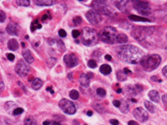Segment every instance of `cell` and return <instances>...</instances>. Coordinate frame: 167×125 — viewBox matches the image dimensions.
I'll return each mask as SVG.
<instances>
[{
    "label": "cell",
    "mask_w": 167,
    "mask_h": 125,
    "mask_svg": "<svg viewBox=\"0 0 167 125\" xmlns=\"http://www.w3.org/2000/svg\"><path fill=\"white\" fill-rule=\"evenodd\" d=\"M118 57L123 61L131 64L141 63L142 59L144 58V52L142 49L134 45H122L117 48Z\"/></svg>",
    "instance_id": "1"
},
{
    "label": "cell",
    "mask_w": 167,
    "mask_h": 125,
    "mask_svg": "<svg viewBox=\"0 0 167 125\" xmlns=\"http://www.w3.org/2000/svg\"><path fill=\"white\" fill-rule=\"evenodd\" d=\"M99 36L97 32L90 27H84L82 30V36H81V42L86 46L95 45L98 42Z\"/></svg>",
    "instance_id": "2"
},
{
    "label": "cell",
    "mask_w": 167,
    "mask_h": 125,
    "mask_svg": "<svg viewBox=\"0 0 167 125\" xmlns=\"http://www.w3.org/2000/svg\"><path fill=\"white\" fill-rule=\"evenodd\" d=\"M117 35H118V33H117L116 29L112 26H105L98 33L100 40H102L105 43H110V44L116 42Z\"/></svg>",
    "instance_id": "3"
},
{
    "label": "cell",
    "mask_w": 167,
    "mask_h": 125,
    "mask_svg": "<svg viewBox=\"0 0 167 125\" xmlns=\"http://www.w3.org/2000/svg\"><path fill=\"white\" fill-rule=\"evenodd\" d=\"M161 62V57L158 54H152L144 57L141 61V64L146 71H152L156 69Z\"/></svg>",
    "instance_id": "4"
},
{
    "label": "cell",
    "mask_w": 167,
    "mask_h": 125,
    "mask_svg": "<svg viewBox=\"0 0 167 125\" xmlns=\"http://www.w3.org/2000/svg\"><path fill=\"white\" fill-rule=\"evenodd\" d=\"M92 7L94 8V10L97 11L99 14L103 13V14H106V15H113L112 9L107 5L106 1H93Z\"/></svg>",
    "instance_id": "5"
},
{
    "label": "cell",
    "mask_w": 167,
    "mask_h": 125,
    "mask_svg": "<svg viewBox=\"0 0 167 125\" xmlns=\"http://www.w3.org/2000/svg\"><path fill=\"white\" fill-rule=\"evenodd\" d=\"M59 107L64 113L69 115L75 114L76 112V106L72 101H70L68 99H61L59 101Z\"/></svg>",
    "instance_id": "6"
},
{
    "label": "cell",
    "mask_w": 167,
    "mask_h": 125,
    "mask_svg": "<svg viewBox=\"0 0 167 125\" xmlns=\"http://www.w3.org/2000/svg\"><path fill=\"white\" fill-rule=\"evenodd\" d=\"M15 71L19 76L26 77L30 72V66L28 65V63L25 60H19L15 66Z\"/></svg>",
    "instance_id": "7"
},
{
    "label": "cell",
    "mask_w": 167,
    "mask_h": 125,
    "mask_svg": "<svg viewBox=\"0 0 167 125\" xmlns=\"http://www.w3.org/2000/svg\"><path fill=\"white\" fill-rule=\"evenodd\" d=\"M133 116H134L139 122H145L148 120L149 116L147 111L142 107H137L133 110Z\"/></svg>",
    "instance_id": "8"
},
{
    "label": "cell",
    "mask_w": 167,
    "mask_h": 125,
    "mask_svg": "<svg viewBox=\"0 0 167 125\" xmlns=\"http://www.w3.org/2000/svg\"><path fill=\"white\" fill-rule=\"evenodd\" d=\"M85 16H86L87 20L91 23V24H94V25H96V24H99L102 20V17L101 15L95 10H89L86 12L85 14Z\"/></svg>",
    "instance_id": "9"
},
{
    "label": "cell",
    "mask_w": 167,
    "mask_h": 125,
    "mask_svg": "<svg viewBox=\"0 0 167 125\" xmlns=\"http://www.w3.org/2000/svg\"><path fill=\"white\" fill-rule=\"evenodd\" d=\"M133 6L138 10L139 12L143 13V14H149L150 12V7H149V3L145 2V1H132Z\"/></svg>",
    "instance_id": "10"
},
{
    "label": "cell",
    "mask_w": 167,
    "mask_h": 125,
    "mask_svg": "<svg viewBox=\"0 0 167 125\" xmlns=\"http://www.w3.org/2000/svg\"><path fill=\"white\" fill-rule=\"evenodd\" d=\"M64 62L67 67H69V68H71V67H74L78 64V58L77 56H76L75 54H72V53H69V54H66L64 56Z\"/></svg>",
    "instance_id": "11"
},
{
    "label": "cell",
    "mask_w": 167,
    "mask_h": 125,
    "mask_svg": "<svg viewBox=\"0 0 167 125\" xmlns=\"http://www.w3.org/2000/svg\"><path fill=\"white\" fill-rule=\"evenodd\" d=\"M6 31L10 35H17L18 33V25L14 22H10L6 27Z\"/></svg>",
    "instance_id": "12"
},
{
    "label": "cell",
    "mask_w": 167,
    "mask_h": 125,
    "mask_svg": "<svg viewBox=\"0 0 167 125\" xmlns=\"http://www.w3.org/2000/svg\"><path fill=\"white\" fill-rule=\"evenodd\" d=\"M129 1H115V6L120 11L126 13L128 11V5H129Z\"/></svg>",
    "instance_id": "13"
},
{
    "label": "cell",
    "mask_w": 167,
    "mask_h": 125,
    "mask_svg": "<svg viewBox=\"0 0 167 125\" xmlns=\"http://www.w3.org/2000/svg\"><path fill=\"white\" fill-rule=\"evenodd\" d=\"M22 55H23V58H24V60L27 62V63H32V62L34 61V57H33L30 50H24L22 52Z\"/></svg>",
    "instance_id": "14"
},
{
    "label": "cell",
    "mask_w": 167,
    "mask_h": 125,
    "mask_svg": "<svg viewBox=\"0 0 167 125\" xmlns=\"http://www.w3.org/2000/svg\"><path fill=\"white\" fill-rule=\"evenodd\" d=\"M79 81H80V84H81L82 87H88V86H89L90 79L87 76V74H81L80 78H79Z\"/></svg>",
    "instance_id": "15"
},
{
    "label": "cell",
    "mask_w": 167,
    "mask_h": 125,
    "mask_svg": "<svg viewBox=\"0 0 167 125\" xmlns=\"http://www.w3.org/2000/svg\"><path fill=\"white\" fill-rule=\"evenodd\" d=\"M8 48L10 50H12V51H15V50H17L18 49V47H19V45H18V42H17V40L16 39H14V38H12V39H10L8 41Z\"/></svg>",
    "instance_id": "16"
},
{
    "label": "cell",
    "mask_w": 167,
    "mask_h": 125,
    "mask_svg": "<svg viewBox=\"0 0 167 125\" xmlns=\"http://www.w3.org/2000/svg\"><path fill=\"white\" fill-rule=\"evenodd\" d=\"M149 98L151 100H153L154 102H159L160 101V97H159V93L157 92L156 90H151L150 92H149Z\"/></svg>",
    "instance_id": "17"
},
{
    "label": "cell",
    "mask_w": 167,
    "mask_h": 125,
    "mask_svg": "<svg viewBox=\"0 0 167 125\" xmlns=\"http://www.w3.org/2000/svg\"><path fill=\"white\" fill-rule=\"evenodd\" d=\"M35 3L37 5H40V6H50V5H53L56 2L55 1H52V0H36Z\"/></svg>",
    "instance_id": "18"
},
{
    "label": "cell",
    "mask_w": 167,
    "mask_h": 125,
    "mask_svg": "<svg viewBox=\"0 0 167 125\" xmlns=\"http://www.w3.org/2000/svg\"><path fill=\"white\" fill-rule=\"evenodd\" d=\"M42 80L39 78H34V80L32 81V88L34 90H38L42 87Z\"/></svg>",
    "instance_id": "19"
},
{
    "label": "cell",
    "mask_w": 167,
    "mask_h": 125,
    "mask_svg": "<svg viewBox=\"0 0 167 125\" xmlns=\"http://www.w3.org/2000/svg\"><path fill=\"white\" fill-rule=\"evenodd\" d=\"M144 105H145V107H146V110H148L149 112L151 113H154L156 111V107H155V105L148 101V100H146V101H144Z\"/></svg>",
    "instance_id": "20"
},
{
    "label": "cell",
    "mask_w": 167,
    "mask_h": 125,
    "mask_svg": "<svg viewBox=\"0 0 167 125\" xmlns=\"http://www.w3.org/2000/svg\"><path fill=\"white\" fill-rule=\"evenodd\" d=\"M100 72L104 75L110 74L111 73V67L107 64H103V65H101V67H100Z\"/></svg>",
    "instance_id": "21"
},
{
    "label": "cell",
    "mask_w": 167,
    "mask_h": 125,
    "mask_svg": "<svg viewBox=\"0 0 167 125\" xmlns=\"http://www.w3.org/2000/svg\"><path fill=\"white\" fill-rule=\"evenodd\" d=\"M127 41H128V37L124 34V33H119V34L117 35L116 42L121 43V44H124V43H126Z\"/></svg>",
    "instance_id": "22"
},
{
    "label": "cell",
    "mask_w": 167,
    "mask_h": 125,
    "mask_svg": "<svg viewBox=\"0 0 167 125\" xmlns=\"http://www.w3.org/2000/svg\"><path fill=\"white\" fill-rule=\"evenodd\" d=\"M120 110L123 113H127L129 111V104L126 101V100H122L121 105H120Z\"/></svg>",
    "instance_id": "23"
},
{
    "label": "cell",
    "mask_w": 167,
    "mask_h": 125,
    "mask_svg": "<svg viewBox=\"0 0 167 125\" xmlns=\"http://www.w3.org/2000/svg\"><path fill=\"white\" fill-rule=\"evenodd\" d=\"M24 125H37V121L34 117L28 116L24 119Z\"/></svg>",
    "instance_id": "24"
},
{
    "label": "cell",
    "mask_w": 167,
    "mask_h": 125,
    "mask_svg": "<svg viewBox=\"0 0 167 125\" xmlns=\"http://www.w3.org/2000/svg\"><path fill=\"white\" fill-rule=\"evenodd\" d=\"M129 19H130V20H132V21H142V22L149 21L147 18L140 17V16H137V15H129Z\"/></svg>",
    "instance_id": "25"
},
{
    "label": "cell",
    "mask_w": 167,
    "mask_h": 125,
    "mask_svg": "<svg viewBox=\"0 0 167 125\" xmlns=\"http://www.w3.org/2000/svg\"><path fill=\"white\" fill-rule=\"evenodd\" d=\"M126 92L129 96H134V95L137 94V90L134 89L133 86H127V87H126Z\"/></svg>",
    "instance_id": "26"
},
{
    "label": "cell",
    "mask_w": 167,
    "mask_h": 125,
    "mask_svg": "<svg viewBox=\"0 0 167 125\" xmlns=\"http://www.w3.org/2000/svg\"><path fill=\"white\" fill-rule=\"evenodd\" d=\"M117 79L119 81H124V80H126V74H125V72L122 71V70H119L117 72Z\"/></svg>",
    "instance_id": "27"
},
{
    "label": "cell",
    "mask_w": 167,
    "mask_h": 125,
    "mask_svg": "<svg viewBox=\"0 0 167 125\" xmlns=\"http://www.w3.org/2000/svg\"><path fill=\"white\" fill-rule=\"evenodd\" d=\"M69 96H70L71 99L76 100V99L79 98V92H78L77 90H71L70 93H69Z\"/></svg>",
    "instance_id": "28"
},
{
    "label": "cell",
    "mask_w": 167,
    "mask_h": 125,
    "mask_svg": "<svg viewBox=\"0 0 167 125\" xmlns=\"http://www.w3.org/2000/svg\"><path fill=\"white\" fill-rule=\"evenodd\" d=\"M16 4L19 6H28L30 4L29 0H17Z\"/></svg>",
    "instance_id": "29"
},
{
    "label": "cell",
    "mask_w": 167,
    "mask_h": 125,
    "mask_svg": "<svg viewBox=\"0 0 167 125\" xmlns=\"http://www.w3.org/2000/svg\"><path fill=\"white\" fill-rule=\"evenodd\" d=\"M12 107L16 108V105H15V103H14V102H7L5 104V110L7 112H10V110L12 109Z\"/></svg>",
    "instance_id": "30"
},
{
    "label": "cell",
    "mask_w": 167,
    "mask_h": 125,
    "mask_svg": "<svg viewBox=\"0 0 167 125\" xmlns=\"http://www.w3.org/2000/svg\"><path fill=\"white\" fill-rule=\"evenodd\" d=\"M96 92H97V95L100 96V97H105L106 96V90L103 88H98L96 90Z\"/></svg>",
    "instance_id": "31"
},
{
    "label": "cell",
    "mask_w": 167,
    "mask_h": 125,
    "mask_svg": "<svg viewBox=\"0 0 167 125\" xmlns=\"http://www.w3.org/2000/svg\"><path fill=\"white\" fill-rule=\"evenodd\" d=\"M56 44H57V48H58V50H60V51H64L65 50L64 43L62 42L61 40H56Z\"/></svg>",
    "instance_id": "32"
},
{
    "label": "cell",
    "mask_w": 167,
    "mask_h": 125,
    "mask_svg": "<svg viewBox=\"0 0 167 125\" xmlns=\"http://www.w3.org/2000/svg\"><path fill=\"white\" fill-rule=\"evenodd\" d=\"M38 28H41V25L38 23V20H34L31 26V31H35V29H38Z\"/></svg>",
    "instance_id": "33"
},
{
    "label": "cell",
    "mask_w": 167,
    "mask_h": 125,
    "mask_svg": "<svg viewBox=\"0 0 167 125\" xmlns=\"http://www.w3.org/2000/svg\"><path fill=\"white\" fill-rule=\"evenodd\" d=\"M88 66L90 67V68H95V67L97 66V62L95 61V60H93V59L89 60L88 61Z\"/></svg>",
    "instance_id": "34"
},
{
    "label": "cell",
    "mask_w": 167,
    "mask_h": 125,
    "mask_svg": "<svg viewBox=\"0 0 167 125\" xmlns=\"http://www.w3.org/2000/svg\"><path fill=\"white\" fill-rule=\"evenodd\" d=\"M5 19H6V14H5V12L4 11H0V22H4L5 21Z\"/></svg>",
    "instance_id": "35"
},
{
    "label": "cell",
    "mask_w": 167,
    "mask_h": 125,
    "mask_svg": "<svg viewBox=\"0 0 167 125\" xmlns=\"http://www.w3.org/2000/svg\"><path fill=\"white\" fill-rule=\"evenodd\" d=\"M73 22H74V24L75 25H79V24L82 22V18L81 17H79V16H77V17H75L74 19H73Z\"/></svg>",
    "instance_id": "36"
},
{
    "label": "cell",
    "mask_w": 167,
    "mask_h": 125,
    "mask_svg": "<svg viewBox=\"0 0 167 125\" xmlns=\"http://www.w3.org/2000/svg\"><path fill=\"white\" fill-rule=\"evenodd\" d=\"M21 113H23V109L20 108V107L15 108V109H14V111H13V115H19Z\"/></svg>",
    "instance_id": "37"
},
{
    "label": "cell",
    "mask_w": 167,
    "mask_h": 125,
    "mask_svg": "<svg viewBox=\"0 0 167 125\" xmlns=\"http://www.w3.org/2000/svg\"><path fill=\"white\" fill-rule=\"evenodd\" d=\"M49 61H47V65H48L49 67H52L55 63H56V59L55 58H50L48 59Z\"/></svg>",
    "instance_id": "38"
},
{
    "label": "cell",
    "mask_w": 167,
    "mask_h": 125,
    "mask_svg": "<svg viewBox=\"0 0 167 125\" xmlns=\"http://www.w3.org/2000/svg\"><path fill=\"white\" fill-rule=\"evenodd\" d=\"M72 35H73L74 38H77L78 36L81 35V32H80L79 30H73V31H72Z\"/></svg>",
    "instance_id": "39"
},
{
    "label": "cell",
    "mask_w": 167,
    "mask_h": 125,
    "mask_svg": "<svg viewBox=\"0 0 167 125\" xmlns=\"http://www.w3.org/2000/svg\"><path fill=\"white\" fill-rule=\"evenodd\" d=\"M58 33H59V36H61V37H66V36H67V33H66V31L63 30V29H60Z\"/></svg>",
    "instance_id": "40"
},
{
    "label": "cell",
    "mask_w": 167,
    "mask_h": 125,
    "mask_svg": "<svg viewBox=\"0 0 167 125\" xmlns=\"http://www.w3.org/2000/svg\"><path fill=\"white\" fill-rule=\"evenodd\" d=\"M113 105H114V106H116V107H120L121 101H120V100H113Z\"/></svg>",
    "instance_id": "41"
},
{
    "label": "cell",
    "mask_w": 167,
    "mask_h": 125,
    "mask_svg": "<svg viewBox=\"0 0 167 125\" xmlns=\"http://www.w3.org/2000/svg\"><path fill=\"white\" fill-rule=\"evenodd\" d=\"M6 57H7V59L10 60V61H13L14 59H15V57H14V55H13L12 53H8V54L6 55Z\"/></svg>",
    "instance_id": "42"
},
{
    "label": "cell",
    "mask_w": 167,
    "mask_h": 125,
    "mask_svg": "<svg viewBox=\"0 0 167 125\" xmlns=\"http://www.w3.org/2000/svg\"><path fill=\"white\" fill-rule=\"evenodd\" d=\"M162 102H163L167 106V94H164L163 96H162Z\"/></svg>",
    "instance_id": "43"
},
{
    "label": "cell",
    "mask_w": 167,
    "mask_h": 125,
    "mask_svg": "<svg viewBox=\"0 0 167 125\" xmlns=\"http://www.w3.org/2000/svg\"><path fill=\"white\" fill-rule=\"evenodd\" d=\"M135 87H136V90H137V92H140V91L143 89V87L140 85V84H136L135 85Z\"/></svg>",
    "instance_id": "44"
},
{
    "label": "cell",
    "mask_w": 167,
    "mask_h": 125,
    "mask_svg": "<svg viewBox=\"0 0 167 125\" xmlns=\"http://www.w3.org/2000/svg\"><path fill=\"white\" fill-rule=\"evenodd\" d=\"M162 74H163L165 77L167 78V66H165L163 69H162Z\"/></svg>",
    "instance_id": "45"
},
{
    "label": "cell",
    "mask_w": 167,
    "mask_h": 125,
    "mask_svg": "<svg viewBox=\"0 0 167 125\" xmlns=\"http://www.w3.org/2000/svg\"><path fill=\"white\" fill-rule=\"evenodd\" d=\"M110 123H111L112 125H118V124H119L118 120H116V119H111V120H110Z\"/></svg>",
    "instance_id": "46"
},
{
    "label": "cell",
    "mask_w": 167,
    "mask_h": 125,
    "mask_svg": "<svg viewBox=\"0 0 167 125\" xmlns=\"http://www.w3.org/2000/svg\"><path fill=\"white\" fill-rule=\"evenodd\" d=\"M128 125H139L136 121H133V120H130L129 122H128Z\"/></svg>",
    "instance_id": "47"
},
{
    "label": "cell",
    "mask_w": 167,
    "mask_h": 125,
    "mask_svg": "<svg viewBox=\"0 0 167 125\" xmlns=\"http://www.w3.org/2000/svg\"><path fill=\"white\" fill-rule=\"evenodd\" d=\"M43 125H52V122L50 121V120H45V121L43 122Z\"/></svg>",
    "instance_id": "48"
},
{
    "label": "cell",
    "mask_w": 167,
    "mask_h": 125,
    "mask_svg": "<svg viewBox=\"0 0 167 125\" xmlns=\"http://www.w3.org/2000/svg\"><path fill=\"white\" fill-rule=\"evenodd\" d=\"M0 84H1V86H0V90H1V92H2V90L4 89V82H3L2 79H1V81H0Z\"/></svg>",
    "instance_id": "49"
},
{
    "label": "cell",
    "mask_w": 167,
    "mask_h": 125,
    "mask_svg": "<svg viewBox=\"0 0 167 125\" xmlns=\"http://www.w3.org/2000/svg\"><path fill=\"white\" fill-rule=\"evenodd\" d=\"M123 71L125 72V74H131V73H132V72H131L129 69H127V68H124V69H123Z\"/></svg>",
    "instance_id": "50"
},
{
    "label": "cell",
    "mask_w": 167,
    "mask_h": 125,
    "mask_svg": "<svg viewBox=\"0 0 167 125\" xmlns=\"http://www.w3.org/2000/svg\"><path fill=\"white\" fill-rule=\"evenodd\" d=\"M105 59H107L108 61H111L112 60V57L110 55H105Z\"/></svg>",
    "instance_id": "51"
},
{
    "label": "cell",
    "mask_w": 167,
    "mask_h": 125,
    "mask_svg": "<svg viewBox=\"0 0 167 125\" xmlns=\"http://www.w3.org/2000/svg\"><path fill=\"white\" fill-rule=\"evenodd\" d=\"M87 76L89 77V79H92L93 76H94V74H93V73H90V72H89V73H87Z\"/></svg>",
    "instance_id": "52"
},
{
    "label": "cell",
    "mask_w": 167,
    "mask_h": 125,
    "mask_svg": "<svg viewBox=\"0 0 167 125\" xmlns=\"http://www.w3.org/2000/svg\"><path fill=\"white\" fill-rule=\"evenodd\" d=\"M47 91H50V93H54V92H53V89H52V87H47Z\"/></svg>",
    "instance_id": "53"
},
{
    "label": "cell",
    "mask_w": 167,
    "mask_h": 125,
    "mask_svg": "<svg viewBox=\"0 0 167 125\" xmlns=\"http://www.w3.org/2000/svg\"><path fill=\"white\" fill-rule=\"evenodd\" d=\"M52 125H61L59 122H57V121H53L52 122Z\"/></svg>",
    "instance_id": "54"
},
{
    "label": "cell",
    "mask_w": 167,
    "mask_h": 125,
    "mask_svg": "<svg viewBox=\"0 0 167 125\" xmlns=\"http://www.w3.org/2000/svg\"><path fill=\"white\" fill-rule=\"evenodd\" d=\"M92 114H93L92 111H87V115H89V116H90V115H92Z\"/></svg>",
    "instance_id": "55"
},
{
    "label": "cell",
    "mask_w": 167,
    "mask_h": 125,
    "mask_svg": "<svg viewBox=\"0 0 167 125\" xmlns=\"http://www.w3.org/2000/svg\"><path fill=\"white\" fill-rule=\"evenodd\" d=\"M121 91H122L121 89H118V90H117V92H118V93H121Z\"/></svg>",
    "instance_id": "56"
}]
</instances>
